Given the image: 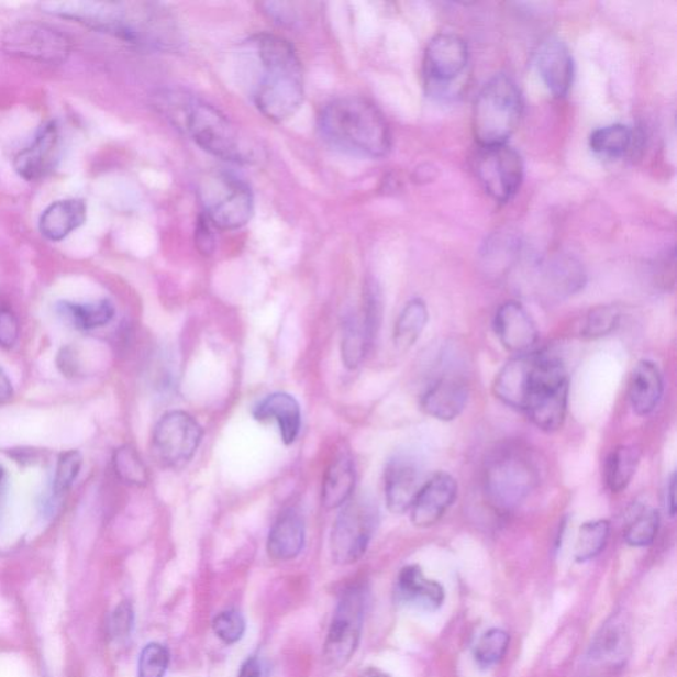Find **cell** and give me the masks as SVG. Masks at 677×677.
Listing matches in <instances>:
<instances>
[{
	"label": "cell",
	"instance_id": "d4e9b609",
	"mask_svg": "<svg viewBox=\"0 0 677 677\" xmlns=\"http://www.w3.org/2000/svg\"><path fill=\"white\" fill-rule=\"evenodd\" d=\"M356 485V471L353 459L341 455L331 462L324 474L322 485V504L329 510L346 506L353 497Z\"/></svg>",
	"mask_w": 677,
	"mask_h": 677
},
{
	"label": "cell",
	"instance_id": "7dc6e473",
	"mask_svg": "<svg viewBox=\"0 0 677 677\" xmlns=\"http://www.w3.org/2000/svg\"><path fill=\"white\" fill-rule=\"evenodd\" d=\"M675 491H676V477L673 474V477L669 479V484L667 486V495H666V507L670 517H675L676 513V503H675Z\"/></svg>",
	"mask_w": 677,
	"mask_h": 677
},
{
	"label": "cell",
	"instance_id": "3957f363",
	"mask_svg": "<svg viewBox=\"0 0 677 677\" xmlns=\"http://www.w3.org/2000/svg\"><path fill=\"white\" fill-rule=\"evenodd\" d=\"M178 106L175 119L207 153L237 165L257 160L256 145L218 108L197 99L180 100Z\"/></svg>",
	"mask_w": 677,
	"mask_h": 677
},
{
	"label": "cell",
	"instance_id": "d590c367",
	"mask_svg": "<svg viewBox=\"0 0 677 677\" xmlns=\"http://www.w3.org/2000/svg\"><path fill=\"white\" fill-rule=\"evenodd\" d=\"M508 646H510V635L501 629H491L480 636L475 646V662L481 668L497 666L503 659Z\"/></svg>",
	"mask_w": 677,
	"mask_h": 677
},
{
	"label": "cell",
	"instance_id": "bcb514c9",
	"mask_svg": "<svg viewBox=\"0 0 677 677\" xmlns=\"http://www.w3.org/2000/svg\"><path fill=\"white\" fill-rule=\"evenodd\" d=\"M12 395H14V389H12L9 376L0 368V407L8 403L12 399Z\"/></svg>",
	"mask_w": 677,
	"mask_h": 677
},
{
	"label": "cell",
	"instance_id": "1f68e13d",
	"mask_svg": "<svg viewBox=\"0 0 677 677\" xmlns=\"http://www.w3.org/2000/svg\"><path fill=\"white\" fill-rule=\"evenodd\" d=\"M610 536L608 520H595L579 529L575 556L578 563H586L597 557L604 550Z\"/></svg>",
	"mask_w": 677,
	"mask_h": 677
},
{
	"label": "cell",
	"instance_id": "52a82bcc",
	"mask_svg": "<svg viewBox=\"0 0 677 677\" xmlns=\"http://www.w3.org/2000/svg\"><path fill=\"white\" fill-rule=\"evenodd\" d=\"M206 218L214 227L240 230L249 223L254 212L253 192L243 180L232 175H218L203 190Z\"/></svg>",
	"mask_w": 677,
	"mask_h": 677
},
{
	"label": "cell",
	"instance_id": "ab89813d",
	"mask_svg": "<svg viewBox=\"0 0 677 677\" xmlns=\"http://www.w3.org/2000/svg\"><path fill=\"white\" fill-rule=\"evenodd\" d=\"M168 664L167 647L160 643H149L140 656L138 677H165Z\"/></svg>",
	"mask_w": 677,
	"mask_h": 677
},
{
	"label": "cell",
	"instance_id": "8992f818",
	"mask_svg": "<svg viewBox=\"0 0 677 677\" xmlns=\"http://www.w3.org/2000/svg\"><path fill=\"white\" fill-rule=\"evenodd\" d=\"M539 471L529 453L508 447L493 455L485 473L487 499L499 511H511L535 490Z\"/></svg>",
	"mask_w": 677,
	"mask_h": 677
},
{
	"label": "cell",
	"instance_id": "8d00e7d4",
	"mask_svg": "<svg viewBox=\"0 0 677 677\" xmlns=\"http://www.w3.org/2000/svg\"><path fill=\"white\" fill-rule=\"evenodd\" d=\"M659 513L655 510H644L637 515L633 523L629 525L624 540L631 546H648L654 543L659 530Z\"/></svg>",
	"mask_w": 677,
	"mask_h": 677
},
{
	"label": "cell",
	"instance_id": "d6a6232c",
	"mask_svg": "<svg viewBox=\"0 0 677 677\" xmlns=\"http://www.w3.org/2000/svg\"><path fill=\"white\" fill-rule=\"evenodd\" d=\"M621 624L613 621L603 629L591 650L595 661L614 664L623 661L624 655H626L628 634Z\"/></svg>",
	"mask_w": 677,
	"mask_h": 677
},
{
	"label": "cell",
	"instance_id": "60d3db41",
	"mask_svg": "<svg viewBox=\"0 0 677 677\" xmlns=\"http://www.w3.org/2000/svg\"><path fill=\"white\" fill-rule=\"evenodd\" d=\"M213 631L220 641L233 644L241 641L245 634V621L236 610H226L214 617Z\"/></svg>",
	"mask_w": 677,
	"mask_h": 677
},
{
	"label": "cell",
	"instance_id": "7a4b0ae2",
	"mask_svg": "<svg viewBox=\"0 0 677 677\" xmlns=\"http://www.w3.org/2000/svg\"><path fill=\"white\" fill-rule=\"evenodd\" d=\"M318 122L323 138L344 152L381 158L392 145L386 116L364 97L348 96L329 102Z\"/></svg>",
	"mask_w": 677,
	"mask_h": 677
},
{
	"label": "cell",
	"instance_id": "681fc988",
	"mask_svg": "<svg viewBox=\"0 0 677 677\" xmlns=\"http://www.w3.org/2000/svg\"><path fill=\"white\" fill-rule=\"evenodd\" d=\"M359 677H390V676L384 673V670L379 668L370 667L364 670V673Z\"/></svg>",
	"mask_w": 677,
	"mask_h": 677
},
{
	"label": "cell",
	"instance_id": "83f0119b",
	"mask_svg": "<svg viewBox=\"0 0 677 677\" xmlns=\"http://www.w3.org/2000/svg\"><path fill=\"white\" fill-rule=\"evenodd\" d=\"M57 310L78 330H95L108 324L114 318L115 310L108 299L90 303L60 302Z\"/></svg>",
	"mask_w": 677,
	"mask_h": 677
},
{
	"label": "cell",
	"instance_id": "44dd1931",
	"mask_svg": "<svg viewBox=\"0 0 677 677\" xmlns=\"http://www.w3.org/2000/svg\"><path fill=\"white\" fill-rule=\"evenodd\" d=\"M257 421H276L286 445H291L301 432L302 414L298 401L288 393H273L265 397L253 410Z\"/></svg>",
	"mask_w": 677,
	"mask_h": 677
},
{
	"label": "cell",
	"instance_id": "603a6c76",
	"mask_svg": "<svg viewBox=\"0 0 677 677\" xmlns=\"http://www.w3.org/2000/svg\"><path fill=\"white\" fill-rule=\"evenodd\" d=\"M663 376L656 364L643 360L636 364L629 384V400L636 414L654 412L663 396Z\"/></svg>",
	"mask_w": 677,
	"mask_h": 677
},
{
	"label": "cell",
	"instance_id": "c3c4849f",
	"mask_svg": "<svg viewBox=\"0 0 677 677\" xmlns=\"http://www.w3.org/2000/svg\"><path fill=\"white\" fill-rule=\"evenodd\" d=\"M5 491H8V473L0 466V515H2Z\"/></svg>",
	"mask_w": 677,
	"mask_h": 677
},
{
	"label": "cell",
	"instance_id": "4dcf8cb0",
	"mask_svg": "<svg viewBox=\"0 0 677 677\" xmlns=\"http://www.w3.org/2000/svg\"><path fill=\"white\" fill-rule=\"evenodd\" d=\"M640 458L641 453L634 446H618L611 452L604 467V480L611 492L626 490L631 479L634 478Z\"/></svg>",
	"mask_w": 677,
	"mask_h": 677
},
{
	"label": "cell",
	"instance_id": "d6986e66",
	"mask_svg": "<svg viewBox=\"0 0 677 677\" xmlns=\"http://www.w3.org/2000/svg\"><path fill=\"white\" fill-rule=\"evenodd\" d=\"M425 481L415 460L406 455L390 460L386 470V500L389 511L397 515L410 511Z\"/></svg>",
	"mask_w": 677,
	"mask_h": 677
},
{
	"label": "cell",
	"instance_id": "f6af8a7d",
	"mask_svg": "<svg viewBox=\"0 0 677 677\" xmlns=\"http://www.w3.org/2000/svg\"><path fill=\"white\" fill-rule=\"evenodd\" d=\"M238 677H269V668L263 659L253 656L241 666Z\"/></svg>",
	"mask_w": 677,
	"mask_h": 677
},
{
	"label": "cell",
	"instance_id": "7402d4cb",
	"mask_svg": "<svg viewBox=\"0 0 677 677\" xmlns=\"http://www.w3.org/2000/svg\"><path fill=\"white\" fill-rule=\"evenodd\" d=\"M304 545V523L299 512L286 510L273 524L268 537V555L276 562H289L302 552Z\"/></svg>",
	"mask_w": 677,
	"mask_h": 677
},
{
	"label": "cell",
	"instance_id": "ffe728a7",
	"mask_svg": "<svg viewBox=\"0 0 677 677\" xmlns=\"http://www.w3.org/2000/svg\"><path fill=\"white\" fill-rule=\"evenodd\" d=\"M397 591L402 602L426 611L439 610L445 601L442 585L426 578L417 565H408L401 569L397 579Z\"/></svg>",
	"mask_w": 677,
	"mask_h": 677
},
{
	"label": "cell",
	"instance_id": "e0dca14e",
	"mask_svg": "<svg viewBox=\"0 0 677 677\" xmlns=\"http://www.w3.org/2000/svg\"><path fill=\"white\" fill-rule=\"evenodd\" d=\"M457 481L446 473L435 474L425 481L421 491L417 495L410 518L419 529H429L437 524L457 499Z\"/></svg>",
	"mask_w": 677,
	"mask_h": 677
},
{
	"label": "cell",
	"instance_id": "277c9868",
	"mask_svg": "<svg viewBox=\"0 0 677 677\" xmlns=\"http://www.w3.org/2000/svg\"><path fill=\"white\" fill-rule=\"evenodd\" d=\"M523 113L518 84L507 75H495L475 99L473 132L480 147L506 145L517 132Z\"/></svg>",
	"mask_w": 677,
	"mask_h": 677
},
{
	"label": "cell",
	"instance_id": "ee69618b",
	"mask_svg": "<svg viewBox=\"0 0 677 677\" xmlns=\"http://www.w3.org/2000/svg\"><path fill=\"white\" fill-rule=\"evenodd\" d=\"M213 227L211 221L206 218V214H201L197 223V231H195V244H197L198 251L203 256H211L214 247H217Z\"/></svg>",
	"mask_w": 677,
	"mask_h": 677
},
{
	"label": "cell",
	"instance_id": "9c48e42d",
	"mask_svg": "<svg viewBox=\"0 0 677 677\" xmlns=\"http://www.w3.org/2000/svg\"><path fill=\"white\" fill-rule=\"evenodd\" d=\"M366 597L360 588H351L342 596L332 618L323 655L332 668H342L359 647Z\"/></svg>",
	"mask_w": 677,
	"mask_h": 677
},
{
	"label": "cell",
	"instance_id": "ac0fdd59",
	"mask_svg": "<svg viewBox=\"0 0 677 677\" xmlns=\"http://www.w3.org/2000/svg\"><path fill=\"white\" fill-rule=\"evenodd\" d=\"M468 401V386L464 377L446 374L435 379L423 392V412L440 421H453L464 412Z\"/></svg>",
	"mask_w": 677,
	"mask_h": 677
},
{
	"label": "cell",
	"instance_id": "6da1fadb",
	"mask_svg": "<svg viewBox=\"0 0 677 677\" xmlns=\"http://www.w3.org/2000/svg\"><path fill=\"white\" fill-rule=\"evenodd\" d=\"M254 47L262 63L254 103L266 119L282 122L301 108L304 97L303 70L297 51L285 37L259 34Z\"/></svg>",
	"mask_w": 677,
	"mask_h": 677
},
{
	"label": "cell",
	"instance_id": "f546056e",
	"mask_svg": "<svg viewBox=\"0 0 677 677\" xmlns=\"http://www.w3.org/2000/svg\"><path fill=\"white\" fill-rule=\"evenodd\" d=\"M633 145V130L621 123L597 129L589 138L591 152L609 159L621 158L630 152Z\"/></svg>",
	"mask_w": 677,
	"mask_h": 677
},
{
	"label": "cell",
	"instance_id": "74e56055",
	"mask_svg": "<svg viewBox=\"0 0 677 677\" xmlns=\"http://www.w3.org/2000/svg\"><path fill=\"white\" fill-rule=\"evenodd\" d=\"M621 311L614 306H602L592 310L582 329V335L589 338L602 337L611 334L620 324Z\"/></svg>",
	"mask_w": 677,
	"mask_h": 677
},
{
	"label": "cell",
	"instance_id": "cb8c5ba5",
	"mask_svg": "<svg viewBox=\"0 0 677 677\" xmlns=\"http://www.w3.org/2000/svg\"><path fill=\"white\" fill-rule=\"evenodd\" d=\"M87 220V203L82 199L58 200L41 218V232L45 238L62 241Z\"/></svg>",
	"mask_w": 677,
	"mask_h": 677
},
{
	"label": "cell",
	"instance_id": "836d02e7",
	"mask_svg": "<svg viewBox=\"0 0 677 677\" xmlns=\"http://www.w3.org/2000/svg\"><path fill=\"white\" fill-rule=\"evenodd\" d=\"M370 344L363 322L351 319L344 328L342 341V359L348 369H356L366 357Z\"/></svg>",
	"mask_w": 677,
	"mask_h": 677
},
{
	"label": "cell",
	"instance_id": "30bf717a",
	"mask_svg": "<svg viewBox=\"0 0 677 677\" xmlns=\"http://www.w3.org/2000/svg\"><path fill=\"white\" fill-rule=\"evenodd\" d=\"M475 174L495 201L507 203L523 184L524 162L517 149L507 143L480 147L475 156Z\"/></svg>",
	"mask_w": 677,
	"mask_h": 677
},
{
	"label": "cell",
	"instance_id": "5bb4252c",
	"mask_svg": "<svg viewBox=\"0 0 677 677\" xmlns=\"http://www.w3.org/2000/svg\"><path fill=\"white\" fill-rule=\"evenodd\" d=\"M60 127L52 121L38 130L34 142L27 148L16 155L15 171L25 180H41L54 171L60 160Z\"/></svg>",
	"mask_w": 677,
	"mask_h": 677
},
{
	"label": "cell",
	"instance_id": "9a60e30c",
	"mask_svg": "<svg viewBox=\"0 0 677 677\" xmlns=\"http://www.w3.org/2000/svg\"><path fill=\"white\" fill-rule=\"evenodd\" d=\"M535 65L545 87L556 97H564L575 80V60L562 38L546 37L537 45Z\"/></svg>",
	"mask_w": 677,
	"mask_h": 677
},
{
	"label": "cell",
	"instance_id": "2e32d148",
	"mask_svg": "<svg viewBox=\"0 0 677 677\" xmlns=\"http://www.w3.org/2000/svg\"><path fill=\"white\" fill-rule=\"evenodd\" d=\"M493 329L503 347L518 356L533 353L539 341L535 322L522 304H501L495 315Z\"/></svg>",
	"mask_w": 677,
	"mask_h": 677
},
{
	"label": "cell",
	"instance_id": "f35d334b",
	"mask_svg": "<svg viewBox=\"0 0 677 677\" xmlns=\"http://www.w3.org/2000/svg\"><path fill=\"white\" fill-rule=\"evenodd\" d=\"M81 467L82 455L80 452L69 451L60 455L57 462L54 484V491L57 497L70 490L71 486L75 485L78 474H80Z\"/></svg>",
	"mask_w": 677,
	"mask_h": 677
},
{
	"label": "cell",
	"instance_id": "b9f144b4",
	"mask_svg": "<svg viewBox=\"0 0 677 677\" xmlns=\"http://www.w3.org/2000/svg\"><path fill=\"white\" fill-rule=\"evenodd\" d=\"M19 338V322L15 312L0 299V347L12 348Z\"/></svg>",
	"mask_w": 677,
	"mask_h": 677
},
{
	"label": "cell",
	"instance_id": "5b68a950",
	"mask_svg": "<svg viewBox=\"0 0 677 677\" xmlns=\"http://www.w3.org/2000/svg\"><path fill=\"white\" fill-rule=\"evenodd\" d=\"M568 375L562 362L551 355L533 353L522 410L533 425L544 432L558 431L568 408Z\"/></svg>",
	"mask_w": 677,
	"mask_h": 677
},
{
	"label": "cell",
	"instance_id": "8fae6325",
	"mask_svg": "<svg viewBox=\"0 0 677 677\" xmlns=\"http://www.w3.org/2000/svg\"><path fill=\"white\" fill-rule=\"evenodd\" d=\"M203 429L192 415L175 410L162 417L153 433V454L165 467H178L198 452Z\"/></svg>",
	"mask_w": 677,
	"mask_h": 677
},
{
	"label": "cell",
	"instance_id": "ba28073f",
	"mask_svg": "<svg viewBox=\"0 0 677 677\" xmlns=\"http://www.w3.org/2000/svg\"><path fill=\"white\" fill-rule=\"evenodd\" d=\"M377 524V511L367 500L348 501L331 532V555L338 565H349L366 555Z\"/></svg>",
	"mask_w": 677,
	"mask_h": 677
},
{
	"label": "cell",
	"instance_id": "f1b7e54d",
	"mask_svg": "<svg viewBox=\"0 0 677 677\" xmlns=\"http://www.w3.org/2000/svg\"><path fill=\"white\" fill-rule=\"evenodd\" d=\"M429 311L426 303L420 298L409 301L397 319L393 332V342L397 349L406 353L414 346L417 338L422 334L428 323Z\"/></svg>",
	"mask_w": 677,
	"mask_h": 677
},
{
	"label": "cell",
	"instance_id": "7c38bea8",
	"mask_svg": "<svg viewBox=\"0 0 677 677\" xmlns=\"http://www.w3.org/2000/svg\"><path fill=\"white\" fill-rule=\"evenodd\" d=\"M3 43L11 55L41 63H63L70 52L67 37L35 22L16 24L5 32Z\"/></svg>",
	"mask_w": 677,
	"mask_h": 677
},
{
	"label": "cell",
	"instance_id": "4316f807",
	"mask_svg": "<svg viewBox=\"0 0 677 677\" xmlns=\"http://www.w3.org/2000/svg\"><path fill=\"white\" fill-rule=\"evenodd\" d=\"M531 363L532 353L517 356L501 368L493 384V392L506 406L523 410Z\"/></svg>",
	"mask_w": 677,
	"mask_h": 677
},
{
	"label": "cell",
	"instance_id": "4fadbf2b",
	"mask_svg": "<svg viewBox=\"0 0 677 677\" xmlns=\"http://www.w3.org/2000/svg\"><path fill=\"white\" fill-rule=\"evenodd\" d=\"M467 43L455 34H439L429 42L423 57L428 85L444 88L464 74L468 64Z\"/></svg>",
	"mask_w": 677,
	"mask_h": 677
},
{
	"label": "cell",
	"instance_id": "7bdbcfd3",
	"mask_svg": "<svg viewBox=\"0 0 677 677\" xmlns=\"http://www.w3.org/2000/svg\"><path fill=\"white\" fill-rule=\"evenodd\" d=\"M134 628V610L132 603L125 601L114 610L110 620V633L115 640H125Z\"/></svg>",
	"mask_w": 677,
	"mask_h": 677
},
{
	"label": "cell",
	"instance_id": "e575fe53",
	"mask_svg": "<svg viewBox=\"0 0 677 677\" xmlns=\"http://www.w3.org/2000/svg\"><path fill=\"white\" fill-rule=\"evenodd\" d=\"M113 465L116 477H119L123 484L140 487L147 485V468L134 447L129 445L120 447L119 451L114 453Z\"/></svg>",
	"mask_w": 677,
	"mask_h": 677
},
{
	"label": "cell",
	"instance_id": "484cf974",
	"mask_svg": "<svg viewBox=\"0 0 677 677\" xmlns=\"http://www.w3.org/2000/svg\"><path fill=\"white\" fill-rule=\"evenodd\" d=\"M540 282L553 297H569L584 288L585 271L575 258L557 257L540 270Z\"/></svg>",
	"mask_w": 677,
	"mask_h": 677
}]
</instances>
